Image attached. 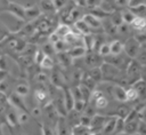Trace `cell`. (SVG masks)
<instances>
[{"mask_svg":"<svg viewBox=\"0 0 146 135\" xmlns=\"http://www.w3.org/2000/svg\"><path fill=\"white\" fill-rule=\"evenodd\" d=\"M54 47H55L56 53H58V51H65V50H68V48H70V46L65 42L64 39H59L57 42H55L54 43Z\"/></svg>","mask_w":146,"mask_h":135,"instance_id":"35","label":"cell"},{"mask_svg":"<svg viewBox=\"0 0 146 135\" xmlns=\"http://www.w3.org/2000/svg\"><path fill=\"white\" fill-rule=\"evenodd\" d=\"M6 119L8 121V124L13 127H16L19 125V121H18V114L15 112V111H9L6 116Z\"/></svg>","mask_w":146,"mask_h":135,"instance_id":"27","label":"cell"},{"mask_svg":"<svg viewBox=\"0 0 146 135\" xmlns=\"http://www.w3.org/2000/svg\"><path fill=\"white\" fill-rule=\"evenodd\" d=\"M63 96H64V103H65V106H66V110L67 112L70 110H72L74 108V97H73V94L71 92L70 88H64L63 89Z\"/></svg>","mask_w":146,"mask_h":135,"instance_id":"16","label":"cell"},{"mask_svg":"<svg viewBox=\"0 0 146 135\" xmlns=\"http://www.w3.org/2000/svg\"><path fill=\"white\" fill-rule=\"evenodd\" d=\"M125 77L130 85H132L137 80L141 79V64L136 58H132L129 62V64L125 69Z\"/></svg>","mask_w":146,"mask_h":135,"instance_id":"1","label":"cell"},{"mask_svg":"<svg viewBox=\"0 0 146 135\" xmlns=\"http://www.w3.org/2000/svg\"><path fill=\"white\" fill-rule=\"evenodd\" d=\"M29 90H30V88H29V86H27L26 84H18V85L15 87V93H16L17 95L22 96V97L26 96V95L29 94Z\"/></svg>","mask_w":146,"mask_h":135,"instance_id":"32","label":"cell"},{"mask_svg":"<svg viewBox=\"0 0 146 135\" xmlns=\"http://www.w3.org/2000/svg\"><path fill=\"white\" fill-rule=\"evenodd\" d=\"M40 66H41L42 69H44V70H51V69H54V66H55V62H54V59H52L51 56L46 55L44 58L42 59Z\"/></svg>","mask_w":146,"mask_h":135,"instance_id":"29","label":"cell"},{"mask_svg":"<svg viewBox=\"0 0 146 135\" xmlns=\"http://www.w3.org/2000/svg\"><path fill=\"white\" fill-rule=\"evenodd\" d=\"M110 48H111V55H119L123 53V42L120 40H113L110 43Z\"/></svg>","mask_w":146,"mask_h":135,"instance_id":"22","label":"cell"},{"mask_svg":"<svg viewBox=\"0 0 146 135\" xmlns=\"http://www.w3.org/2000/svg\"><path fill=\"white\" fill-rule=\"evenodd\" d=\"M114 1H115V5L119 7H125V6H129L130 3V0H114Z\"/></svg>","mask_w":146,"mask_h":135,"instance_id":"46","label":"cell"},{"mask_svg":"<svg viewBox=\"0 0 146 135\" xmlns=\"http://www.w3.org/2000/svg\"><path fill=\"white\" fill-rule=\"evenodd\" d=\"M18 121H19V124H26L29 121V114L26 113V111L18 113Z\"/></svg>","mask_w":146,"mask_h":135,"instance_id":"44","label":"cell"},{"mask_svg":"<svg viewBox=\"0 0 146 135\" xmlns=\"http://www.w3.org/2000/svg\"><path fill=\"white\" fill-rule=\"evenodd\" d=\"M107 117L105 116H100V114H95L91 118V124H90V129L92 132H102V128L106 121Z\"/></svg>","mask_w":146,"mask_h":135,"instance_id":"12","label":"cell"},{"mask_svg":"<svg viewBox=\"0 0 146 135\" xmlns=\"http://www.w3.org/2000/svg\"><path fill=\"white\" fill-rule=\"evenodd\" d=\"M110 19L111 22L115 25V26H120L122 23H123V19H122V16H121V11H113L110 14Z\"/></svg>","mask_w":146,"mask_h":135,"instance_id":"30","label":"cell"},{"mask_svg":"<svg viewBox=\"0 0 146 135\" xmlns=\"http://www.w3.org/2000/svg\"><path fill=\"white\" fill-rule=\"evenodd\" d=\"M44 56H46V54L42 51V49H36V51H35L34 55H33V61H34V63L40 65L41 62H42V59L44 58Z\"/></svg>","mask_w":146,"mask_h":135,"instance_id":"37","label":"cell"},{"mask_svg":"<svg viewBox=\"0 0 146 135\" xmlns=\"http://www.w3.org/2000/svg\"><path fill=\"white\" fill-rule=\"evenodd\" d=\"M131 86H133V87L137 89V92L139 93V96H141V95L146 94V82H145L143 79L137 80V81H136V82H133Z\"/></svg>","mask_w":146,"mask_h":135,"instance_id":"31","label":"cell"},{"mask_svg":"<svg viewBox=\"0 0 146 135\" xmlns=\"http://www.w3.org/2000/svg\"><path fill=\"white\" fill-rule=\"evenodd\" d=\"M140 48V42L136 37H129L123 42V53H125V55H128L130 58H136Z\"/></svg>","mask_w":146,"mask_h":135,"instance_id":"2","label":"cell"},{"mask_svg":"<svg viewBox=\"0 0 146 135\" xmlns=\"http://www.w3.org/2000/svg\"><path fill=\"white\" fill-rule=\"evenodd\" d=\"M5 102H6V96L3 95L2 92H0V106H2L5 104Z\"/></svg>","mask_w":146,"mask_h":135,"instance_id":"50","label":"cell"},{"mask_svg":"<svg viewBox=\"0 0 146 135\" xmlns=\"http://www.w3.org/2000/svg\"><path fill=\"white\" fill-rule=\"evenodd\" d=\"M84 63L91 69L96 66H100L104 63V57L100 56L98 53H94L91 50H88V53L84 55Z\"/></svg>","mask_w":146,"mask_h":135,"instance_id":"5","label":"cell"},{"mask_svg":"<svg viewBox=\"0 0 146 135\" xmlns=\"http://www.w3.org/2000/svg\"><path fill=\"white\" fill-rule=\"evenodd\" d=\"M32 114H33L34 117H39V116L42 114V110H41L40 108H35V109L32 110Z\"/></svg>","mask_w":146,"mask_h":135,"instance_id":"49","label":"cell"},{"mask_svg":"<svg viewBox=\"0 0 146 135\" xmlns=\"http://www.w3.org/2000/svg\"><path fill=\"white\" fill-rule=\"evenodd\" d=\"M56 56H57V62L62 66H64V68H68L73 63V61H74L72 58V56L68 54L67 50H65V51H58V53H56Z\"/></svg>","mask_w":146,"mask_h":135,"instance_id":"14","label":"cell"},{"mask_svg":"<svg viewBox=\"0 0 146 135\" xmlns=\"http://www.w3.org/2000/svg\"><path fill=\"white\" fill-rule=\"evenodd\" d=\"M139 122H140V119L139 118L124 120V129H123V133L124 134H128V135H131V134L137 133L138 132V127H139Z\"/></svg>","mask_w":146,"mask_h":135,"instance_id":"13","label":"cell"},{"mask_svg":"<svg viewBox=\"0 0 146 135\" xmlns=\"http://www.w3.org/2000/svg\"><path fill=\"white\" fill-rule=\"evenodd\" d=\"M116 120H117V116H110L107 117L103 128H102V133L103 135H111L114 133L115 130V125H116Z\"/></svg>","mask_w":146,"mask_h":135,"instance_id":"10","label":"cell"},{"mask_svg":"<svg viewBox=\"0 0 146 135\" xmlns=\"http://www.w3.org/2000/svg\"><path fill=\"white\" fill-rule=\"evenodd\" d=\"M34 97H35V100L39 102V103H41V104H47L48 102V98H49V95H48V93H47V90L44 89V88H38V89H35V92H34Z\"/></svg>","mask_w":146,"mask_h":135,"instance_id":"21","label":"cell"},{"mask_svg":"<svg viewBox=\"0 0 146 135\" xmlns=\"http://www.w3.org/2000/svg\"><path fill=\"white\" fill-rule=\"evenodd\" d=\"M68 54L72 56L73 59H78V58H82L84 57V55L88 53V49L86 48L84 45H78V46H72L68 48Z\"/></svg>","mask_w":146,"mask_h":135,"instance_id":"11","label":"cell"},{"mask_svg":"<svg viewBox=\"0 0 146 135\" xmlns=\"http://www.w3.org/2000/svg\"><path fill=\"white\" fill-rule=\"evenodd\" d=\"M130 27L132 30L138 31V32L146 31V18L143 16H136V18L131 22Z\"/></svg>","mask_w":146,"mask_h":135,"instance_id":"17","label":"cell"},{"mask_svg":"<svg viewBox=\"0 0 146 135\" xmlns=\"http://www.w3.org/2000/svg\"><path fill=\"white\" fill-rule=\"evenodd\" d=\"M41 130H42V135H56V132H54L51 125L49 124H43Z\"/></svg>","mask_w":146,"mask_h":135,"instance_id":"40","label":"cell"},{"mask_svg":"<svg viewBox=\"0 0 146 135\" xmlns=\"http://www.w3.org/2000/svg\"><path fill=\"white\" fill-rule=\"evenodd\" d=\"M123 129H124V119L123 118H119L117 117V120H116V125H115V135H119L121 133H123Z\"/></svg>","mask_w":146,"mask_h":135,"instance_id":"38","label":"cell"},{"mask_svg":"<svg viewBox=\"0 0 146 135\" xmlns=\"http://www.w3.org/2000/svg\"><path fill=\"white\" fill-rule=\"evenodd\" d=\"M56 135H72V127L67 122V120L63 117H59L56 126H55Z\"/></svg>","mask_w":146,"mask_h":135,"instance_id":"7","label":"cell"},{"mask_svg":"<svg viewBox=\"0 0 146 135\" xmlns=\"http://www.w3.org/2000/svg\"><path fill=\"white\" fill-rule=\"evenodd\" d=\"M5 77H6V72H5V70H0V82L3 81Z\"/></svg>","mask_w":146,"mask_h":135,"instance_id":"51","label":"cell"},{"mask_svg":"<svg viewBox=\"0 0 146 135\" xmlns=\"http://www.w3.org/2000/svg\"><path fill=\"white\" fill-rule=\"evenodd\" d=\"M100 2H102V0H84L86 6L88 8H90V9H94L96 7H99Z\"/></svg>","mask_w":146,"mask_h":135,"instance_id":"42","label":"cell"},{"mask_svg":"<svg viewBox=\"0 0 146 135\" xmlns=\"http://www.w3.org/2000/svg\"><path fill=\"white\" fill-rule=\"evenodd\" d=\"M42 51L48 55V56H51L54 54H56V50H55V47H54V43H51L50 41H48L47 43H44L42 46Z\"/></svg>","mask_w":146,"mask_h":135,"instance_id":"36","label":"cell"},{"mask_svg":"<svg viewBox=\"0 0 146 135\" xmlns=\"http://www.w3.org/2000/svg\"><path fill=\"white\" fill-rule=\"evenodd\" d=\"M40 15H41V10L36 6L25 8V18H26V21H34V19L39 18Z\"/></svg>","mask_w":146,"mask_h":135,"instance_id":"19","label":"cell"},{"mask_svg":"<svg viewBox=\"0 0 146 135\" xmlns=\"http://www.w3.org/2000/svg\"><path fill=\"white\" fill-rule=\"evenodd\" d=\"M138 133H140L141 135H146V124L140 119L139 122V127H138Z\"/></svg>","mask_w":146,"mask_h":135,"instance_id":"45","label":"cell"},{"mask_svg":"<svg viewBox=\"0 0 146 135\" xmlns=\"http://www.w3.org/2000/svg\"><path fill=\"white\" fill-rule=\"evenodd\" d=\"M97 53H98L100 56H103L104 58H105L106 56L111 55V48H110V43H107V42H103V43L99 46V48H98Z\"/></svg>","mask_w":146,"mask_h":135,"instance_id":"33","label":"cell"},{"mask_svg":"<svg viewBox=\"0 0 146 135\" xmlns=\"http://www.w3.org/2000/svg\"><path fill=\"white\" fill-rule=\"evenodd\" d=\"M90 101L96 109H106L108 105L107 97L104 95V93L102 90H98V89H94L91 92Z\"/></svg>","mask_w":146,"mask_h":135,"instance_id":"3","label":"cell"},{"mask_svg":"<svg viewBox=\"0 0 146 135\" xmlns=\"http://www.w3.org/2000/svg\"><path fill=\"white\" fill-rule=\"evenodd\" d=\"M89 74L90 77L96 81H102L103 80V73H102V70H100V66H96V68H91L90 71H89Z\"/></svg>","mask_w":146,"mask_h":135,"instance_id":"28","label":"cell"},{"mask_svg":"<svg viewBox=\"0 0 146 135\" xmlns=\"http://www.w3.org/2000/svg\"><path fill=\"white\" fill-rule=\"evenodd\" d=\"M136 59L141 64V66H145L146 65V49L145 48H140Z\"/></svg>","mask_w":146,"mask_h":135,"instance_id":"39","label":"cell"},{"mask_svg":"<svg viewBox=\"0 0 146 135\" xmlns=\"http://www.w3.org/2000/svg\"><path fill=\"white\" fill-rule=\"evenodd\" d=\"M59 39H60V38H59V37H58V35H57L55 32H52V33L49 35V41H50L51 43H55V42H57Z\"/></svg>","mask_w":146,"mask_h":135,"instance_id":"47","label":"cell"},{"mask_svg":"<svg viewBox=\"0 0 146 135\" xmlns=\"http://www.w3.org/2000/svg\"><path fill=\"white\" fill-rule=\"evenodd\" d=\"M139 97V93L137 92V89L133 86H130L128 88H125V100L128 102H133Z\"/></svg>","mask_w":146,"mask_h":135,"instance_id":"24","label":"cell"},{"mask_svg":"<svg viewBox=\"0 0 146 135\" xmlns=\"http://www.w3.org/2000/svg\"><path fill=\"white\" fill-rule=\"evenodd\" d=\"M21 135H26V134H21Z\"/></svg>","mask_w":146,"mask_h":135,"instance_id":"52","label":"cell"},{"mask_svg":"<svg viewBox=\"0 0 146 135\" xmlns=\"http://www.w3.org/2000/svg\"><path fill=\"white\" fill-rule=\"evenodd\" d=\"M43 113H44V117L47 118V120L50 122V125L56 126V124H57V121H58L60 114H59L58 111L56 110V108H55V105H54L52 102H48V103L44 105V108H43Z\"/></svg>","mask_w":146,"mask_h":135,"instance_id":"4","label":"cell"},{"mask_svg":"<svg viewBox=\"0 0 146 135\" xmlns=\"http://www.w3.org/2000/svg\"><path fill=\"white\" fill-rule=\"evenodd\" d=\"M54 32H55L60 39H64V37H65L67 33L71 32V27H70L67 24H59V25L55 29Z\"/></svg>","mask_w":146,"mask_h":135,"instance_id":"26","label":"cell"},{"mask_svg":"<svg viewBox=\"0 0 146 135\" xmlns=\"http://www.w3.org/2000/svg\"><path fill=\"white\" fill-rule=\"evenodd\" d=\"M82 18H83L84 22L89 25V27L91 29V31H92V30H97V31L103 30L102 19H100L99 17H97L96 15H94L92 13H90V14H84Z\"/></svg>","mask_w":146,"mask_h":135,"instance_id":"8","label":"cell"},{"mask_svg":"<svg viewBox=\"0 0 146 135\" xmlns=\"http://www.w3.org/2000/svg\"><path fill=\"white\" fill-rule=\"evenodd\" d=\"M52 1H54L55 7H56V9H57V10H59V9L64 8V7L68 3V0H52Z\"/></svg>","mask_w":146,"mask_h":135,"instance_id":"43","label":"cell"},{"mask_svg":"<svg viewBox=\"0 0 146 135\" xmlns=\"http://www.w3.org/2000/svg\"><path fill=\"white\" fill-rule=\"evenodd\" d=\"M9 102L14 105L15 109H18V110H22V111H26V106H25V104H24V102L22 100V96L17 95L16 93L13 94V95H10Z\"/></svg>","mask_w":146,"mask_h":135,"instance_id":"20","label":"cell"},{"mask_svg":"<svg viewBox=\"0 0 146 135\" xmlns=\"http://www.w3.org/2000/svg\"><path fill=\"white\" fill-rule=\"evenodd\" d=\"M91 118L92 117H89L84 113H81V117H80V124L86 126V127H90V124H91Z\"/></svg>","mask_w":146,"mask_h":135,"instance_id":"41","label":"cell"},{"mask_svg":"<svg viewBox=\"0 0 146 135\" xmlns=\"http://www.w3.org/2000/svg\"><path fill=\"white\" fill-rule=\"evenodd\" d=\"M39 8L41 13H46V14H54L57 10L52 0H40Z\"/></svg>","mask_w":146,"mask_h":135,"instance_id":"15","label":"cell"},{"mask_svg":"<svg viewBox=\"0 0 146 135\" xmlns=\"http://www.w3.org/2000/svg\"><path fill=\"white\" fill-rule=\"evenodd\" d=\"M111 95H112V98L117 101V102H125V88L122 86V85H114L111 87Z\"/></svg>","mask_w":146,"mask_h":135,"instance_id":"9","label":"cell"},{"mask_svg":"<svg viewBox=\"0 0 146 135\" xmlns=\"http://www.w3.org/2000/svg\"><path fill=\"white\" fill-rule=\"evenodd\" d=\"M5 69H7V62L5 57L0 56V70H5Z\"/></svg>","mask_w":146,"mask_h":135,"instance_id":"48","label":"cell"},{"mask_svg":"<svg viewBox=\"0 0 146 135\" xmlns=\"http://www.w3.org/2000/svg\"><path fill=\"white\" fill-rule=\"evenodd\" d=\"M117 113H116V116L119 117V118H123V119H125V117L129 114V112L131 111V109L129 108V106H127V105H124V104H121V105H119L117 106Z\"/></svg>","mask_w":146,"mask_h":135,"instance_id":"34","label":"cell"},{"mask_svg":"<svg viewBox=\"0 0 146 135\" xmlns=\"http://www.w3.org/2000/svg\"><path fill=\"white\" fill-rule=\"evenodd\" d=\"M6 10L8 13H10L11 15H14L16 18L21 19V21H26L25 18V8L16 2H8Z\"/></svg>","mask_w":146,"mask_h":135,"instance_id":"6","label":"cell"},{"mask_svg":"<svg viewBox=\"0 0 146 135\" xmlns=\"http://www.w3.org/2000/svg\"><path fill=\"white\" fill-rule=\"evenodd\" d=\"M121 16H122V19H123V23H127V24H131V22L136 18V14L129 8V9H123L121 11Z\"/></svg>","mask_w":146,"mask_h":135,"instance_id":"23","label":"cell"},{"mask_svg":"<svg viewBox=\"0 0 146 135\" xmlns=\"http://www.w3.org/2000/svg\"><path fill=\"white\" fill-rule=\"evenodd\" d=\"M50 79H51L52 85H54L56 88H63V86H64L63 81H64V80H63V77H62V73H60V72H58V71L52 72Z\"/></svg>","mask_w":146,"mask_h":135,"instance_id":"25","label":"cell"},{"mask_svg":"<svg viewBox=\"0 0 146 135\" xmlns=\"http://www.w3.org/2000/svg\"><path fill=\"white\" fill-rule=\"evenodd\" d=\"M73 25H74V27L80 32L81 35H86V34H90V33H91V29H90L89 25L84 22L83 18H80V19L75 21V22L73 23Z\"/></svg>","mask_w":146,"mask_h":135,"instance_id":"18","label":"cell"}]
</instances>
